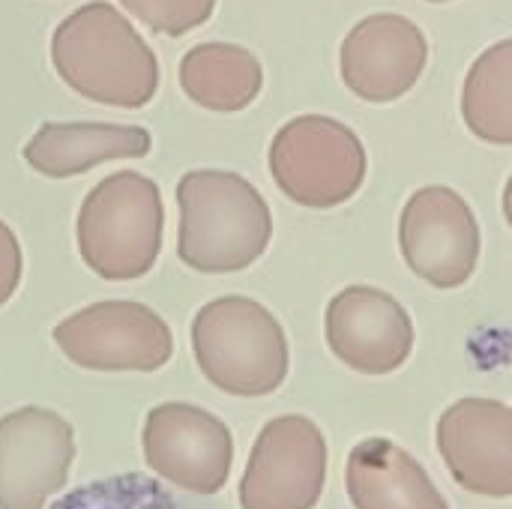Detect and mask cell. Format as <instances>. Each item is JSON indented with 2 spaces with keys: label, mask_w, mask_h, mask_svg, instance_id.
Wrapping results in <instances>:
<instances>
[{
  "label": "cell",
  "mask_w": 512,
  "mask_h": 509,
  "mask_svg": "<svg viewBox=\"0 0 512 509\" xmlns=\"http://www.w3.org/2000/svg\"><path fill=\"white\" fill-rule=\"evenodd\" d=\"M51 63L78 96L111 108H144L159 90V60L132 21L105 0L69 12L51 33Z\"/></svg>",
  "instance_id": "1"
},
{
  "label": "cell",
  "mask_w": 512,
  "mask_h": 509,
  "mask_svg": "<svg viewBox=\"0 0 512 509\" xmlns=\"http://www.w3.org/2000/svg\"><path fill=\"white\" fill-rule=\"evenodd\" d=\"M177 207V255L198 273L246 270L273 240L264 195L234 171H186L177 183Z\"/></svg>",
  "instance_id": "2"
},
{
  "label": "cell",
  "mask_w": 512,
  "mask_h": 509,
  "mask_svg": "<svg viewBox=\"0 0 512 509\" xmlns=\"http://www.w3.org/2000/svg\"><path fill=\"white\" fill-rule=\"evenodd\" d=\"M201 375L222 393L258 399L288 378V339L276 315L252 297H219L192 318Z\"/></svg>",
  "instance_id": "3"
},
{
  "label": "cell",
  "mask_w": 512,
  "mask_h": 509,
  "mask_svg": "<svg viewBox=\"0 0 512 509\" xmlns=\"http://www.w3.org/2000/svg\"><path fill=\"white\" fill-rule=\"evenodd\" d=\"M159 186L138 171H114L81 201L75 240L81 261L108 282L147 276L162 252Z\"/></svg>",
  "instance_id": "4"
},
{
  "label": "cell",
  "mask_w": 512,
  "mask_h": 509,
  "mask_svg": "<svg viewBox=\"0 0 512 509\" xmlns=\"http://www.w3.org/2000/svg\"><path fill=\"white\" fill-rule=\"evenodd\" d=\"M267 162L282 195L309 210H330L351 201L369 171L360 135L324 114L288 120L273 135Z\"/></svg>",
  "instance_id": "5"
},
{
  "label": "cell",
  "mask_w": 512,
  "mask_h": 509,
  "mask_svg": "<svg viewBox=\"0 0 512 509\" xmlns=\"http://www.w3.org/2000/svg\"><path fill=\"white\" fill-rule=\"evenodd\" d=\"M51 336L69 363L90 372H156L174 354L165 318L135 300L93 303L60 321Z\"/></svg>",
  "instance_id": "6"
},
{
  "label": "cell",
  "mask_w": 512,
  "mask_h": 509,
  "mask_svg": "<svg viewBox=\"0 0 512 509\" xmlns=\"http://www.w3.org/2000/svg\"><path fill=\"white\" fill-rule=\"evenodd\" d=\"M399 246L414 276L438 291H453L477 270L480 222L456 189L423 186L402 210Z\"/></svg>",
  "instance_id": "7"
},
{
  "label": "cell",
  "mask_w": 512,
  "mask_h": 509,
  "mask_svg": "<svg viewBox=\"0 0 512 509\" xmlns=\"http://www.w3.org/2000/svg\"><path fill=\"white\" fill-rule=\"evenodd\" d=\"M327 483V441L300 414L270 420L240 480V509H315Z\"/></svg>",
  "instance_id": "8"
},
{
  "label": "cell",
  "mask_w": 512,
  "mask_h": 509,
  "mask_svg": "<svg viewBox=\"0 0 512 509\" xmlns=\"http://www.w3.org/2000/svg\"><path fill=\"white\" fill-rule=\"evenodd\" d=\"M141 447L153 474L192 495H216L228 483L234 462L231 429L186 402L156 405L144 420Z\"/></svg>",
  "instance_id": "9"
},
{
  "label": "cell",
  "mask_w": 512,
  "mask_h": 509,
  "mask_svg": "<svg viewBox=\"0 0 512 509\" xmlns=\"http://www.w3.org/2000/svg\"><path fill=\"white\" fill-rule=\"evenodd\" d=\"M72 426L48 408H18L0 417V509H42L69 477Z\"/></svg>",
  "instance_id": "10"
},
{
  "label": "cell",
  "mask_w": 512,
  "mask_h": 509,
  "mask_svg": "<svg viewBox=\"0 0 512 509\" xmlns=\"http://www.w3.org/2000/svg\"><path fill=\"white\" fill-rule=\"evenodd\" d=\"M429 63L426 33L399 12H375L351 27L339 51L345 87L372 105L402 99Z\"/></svg>",
  "instance_id": "11"
},
{
  "label": "cell",
  "mask_w": 512,
  "mask_h": 509,
  "mask_svg": "<svg viewBox=\"0 0 512 509\" xmlns=\"http://www.w3.org/2000/svg\"><path fill=\"white\" fill-rule=\"evenodd\" d=\"M327 345L360 375H390L414 351V324L393 294L351 285L327 306Z\"/></svg>",
  "instance_id": "12"
},
{
  "label": "cell",
  "mask_w": 512,
  "mask_h": 509,
  "mask_svg": "<svg viewBox=\"0 0 512 509\" xmlns=\"http://www.w3.org/2000/svg\"><path fill=\"white\" fill-rule=\"evenodd\" d=\"M438 450L453 480L480 498L512 495V411L495 399H459L438 420Z\"/></svg>",
  "instance_id": "13"
},
{
  "label": "cell",
  "mask_w": 512,
  "mask_h": 509,
  "mask_svg": "<svg viewBox=\"0 0 512 509\" xmlns=\"http://www.w3.org/2000/svg\"><path fill=\"white\" fill-rule=\"evenodd\" d=\"M153 147L144 126L117 123H42L24 144V162L51 180L84 174L111 159H141Z\"/></svg>",
  "instance_id": "14"
},
{
  "label": "cell",
  "mask_w": 512,
  "mask_h": 509,
  "mask_svg": "<svg viewBox=\"0 0 512 509\" xmlns=\"http://www.w3.org/2000/svg\"><path fill=\"white\" fill-rule=\"evenodd\" d=\"M348 495L357 509H450L426 468L387 438H366L351 450Z\"/></svg>",
  "instance_id": "15"
},
{
  "label": "cell",
  "mask_w": 512,
  "mask_h": 509,
  "mask_svg": "<svg viewBox=\"0 0 512 509\" xmlns=\"http://www.w3.org/2000/svg\"><path fill=\"white\" fill-rule=\"evenodd\" d=\"M180 87L195 105L231 114L258 99L264 87V69L261 60L243 45L201 42L180 60Z\"/></svg>",
  "instance_id": "16"
},
{
  "label": "cell",
  "mask_w": 512,
  "mask_h": 509,
  "mask_svg": "<svg viewBox=\"0 0 512 509\" xmlns=\"http://www.w3.org/2000/svg\"><path fill=\"white\" fill-rule=\"evenodd\" d=\"M462 117L486 141L512 144V42L501 39L477 57L462 87Z\"/></svg>",
  "instance_id": "17"
},
{
  "label": "cell",
  "mask_w": 512,
  "mask_h": 509,
  "mask_svg": "<svg viewBox=\"0 0 512 509\" xmlns=\"http://www.w3.org/2000/svg\"><path fill=\"white\" fill-rule=\"evenodd\" d=\"M48 509H186L177 498L156 483L153 477L141 474H117L87 486L72 489L69 495L57 498Z\"/></svg>",
  "instance_id": "18"
},
{
  "label": "cell",
  "mask_w": 512,
  "mask_h": 509,
  "mask_svg": "<svg viewBox=\"0 0 512 509\" xmlns=\"http://www.w3.org/2000/svg\"><path fill=\"white\" fill-rule=\"evenodd\" d=\"M129 15L162 36H183L210 21L216 0H120Z\"/></svg>",
  "instance_id": "19"
},
{
  "label": "cell",
  "mask_w": 512,
  "mask_h": 509,
  "mask_svg": "<svg viewBox=\"0 0 512 509\" xmlns=\"http://www.w3.org/2000/svg\"><path fill=\"white\" fill-rule=\"evenodd\" d=\"M21 243L15 237V231L0 219V306H6L12 300V294L18 291L21 282Z\"/></svg>",
  "instance_id": "20"
},
{
  "label": "cell",
  "mask_w": 512,
  "mask_h": 509,
  "mask_svg": "<svg viewBox=\"0 0 512 509\" xmlns=\"http://www.w3.org/2000/svg\"><path fill=\"white\" fill-rule=\"evenodd\" d=\"M426 3H450V0H426Z\"/></svg>",
  "instance_id": "21"
}]
</instances>
